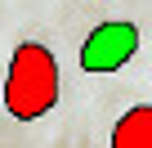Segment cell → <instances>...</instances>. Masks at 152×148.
Masks as SVG:
<instances>
[{"label": "cell", "instance_id": "cell-1", "mask_svg": "<svg viewBox=\"0 0 152 148\" xmlns=\"http://www.w3.org/2000/svg\"><path fill=\"white\" fill-rule=\"evenodd\" d=\"M58 94H63V77H58L54 49L23 40L9 58V72H5V112L14 121H36V117L54 112Z\"/></svg>", "mask_w": 152, "mask_h": 148}, {"label": "cell", "instance_id": "cell-2", "mask_svg": "<svg viewBox=\"0 0 152 148\" xmlns=\"http://www.w3.org/2000/svg\"><path fill=\"white\" fill-rule=\"evenodd\" d=\"M134 54H139L134 23H99L81 45V67L85 72H121Z\"/></svg>", "mask_w": 152, "mask_h": 148}, {"label": "cell", "instance_id": "cell-3", "mask_svg": "<svg viewBox=\"0 0 152 148\" xmlns=\"http://www.w3.org/2000/svg\"><path fill=\"white\" fill-rule=\"evenodd\" d=\"M112 148H152V103H134L116 117Z\"/></svg>", "mask_w": 152, "mask_h": 148}]
</instances>
